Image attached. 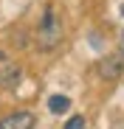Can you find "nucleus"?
I'll use <instances>...</instances> for the list:
<instances>
[{"instance_id": "f257e3e1", "label": "nucleus", "mask_w": 124, "mask_h": 129, "mask_svg": "<svg viewBox=\"0 0 124 129\" xmlns=\"http://www.w3.org/2000/svg\"><path fill=\"white\" fill-rule=\"evenodd\" d=\"M59 39H62V23H59V17H56L54 9H45L43 23L37 28V45L43 51H54L59 45Z\"/></svg>"}, {"instance_id": "39448f33", "label": "nucleus", "mask_w": 124, "mask_h": 129, "mask_svg": "<svg viewBox=\"0 0 124 129\" xmlns=\"http://www.w3.org/2000/svg\"><path fill=\"white\" fill-rule=\"evenodd\" d=\"M48 110H51L54 115H65V112L71 110V98H68V95H51V98H48Z\"/></svg>"}, {"instance_id": "20e7f679", "label": "nucleus", "mask_w": 124, "mask_h": 129, "mask_svg": "<svg viewBox=\"0 0 124 129\" xmlns=\"http://www.w3.org/2000/svg\"><path fill=\"white\" fill-rule=\"evenodd\" d=\"M20 68L17 64H6V68H0V87L9 90V87H17V81H20Z\"/></svg>"}, {"instance_id": "423d86ee", "label": "nucleus", "mask_w": 124, "mask_h": 129, "mask_svg": "<svg viewBox=\"0 0 124 129\" xmlns=\"http://www.w3.org/2000/svg\"><path fill=\"white\" fill-rule=\"evenodd\" d=\"M65 129H85V118H82V115H73V118L65 123Z\"/></svg>"}, {"instance_id": "7ed1b4c3", "label": "nucleus", "mask_w": 124, "mask_h": 129, "mask_svg": "<svg viewBox=\"0 0 124 129\" xmlns=\"http://www.w3.org/2000/svg\"><path fill=\"white\" fill-rule=\"evenodd\" d=\"M124 73V56L118 53V56H105L99 62V76L101 79H107V81H113V79H118Z\"/></svg>"}, {"instance_id": "0eeeda50", "label": "nucleus", "mask_w": 124, "mask_h": 129, "mask_svg": "<svg viewBox=\"0 0 124 129\" xmlns=\"http://www.w3.org/2000/svg\"><path fill=\"white\" fill-rule=\"evenodd\" d=\"M118 53L124 56V34H121V39H118Z\"/></svg>"}, {"instance_id": "f03ea898", "label": "nucleus", "mask_w": 124, "mask_h": 129, "mask_svg": "<svg viewBox=\"0 0 124 129\" xmlns=\"http://www.w3.org/2000/svg\"><path fill=\"white\" fill-rule=\"evenodd\" d=\"M34 115L28 110H17L6 118H0V129H34Z\"/></svg>"}, {"instance_id": "6e6552de", "label": "nucleus", "mask_w": 124, "mask_h": 129, "mask_svg": "<svg viewBox=\"0 0 124 129\" xmlns=\"http://www.w3.org/2000/svg\"><path fill=\"white\" fill-rule=\"evenodd\" d=\"M121 17H124V3H121Z\"/></svg>"}]
</instances>
